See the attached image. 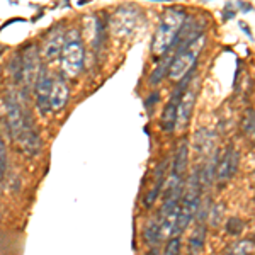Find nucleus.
<instances>
[{"mask_svg":"<svg viewBox=\"0 0 255 255\" xmlns=\"http://www.w3.org/2000/svg\"><path fill=\"white\" fill-rule=\"evenodd\" d=\"M65 48V36H63V31L58 29V31H53V34L49 36L46 44H44V58L46 60H55L58 58V56H61V51H63Z\"/></svg>","mask_w":255,"mask_h":255,"instance_id":"14","label":"nucleus"},{"mask_svg":"<svg viewBox=\"0 0 255 255\" xmlns=\"http://www.w3.org/2000/svg\"><path fill=\"white\" fill-rule=\"evenodd\" d=\"M160 240V218L155 216L146 223L145 230H143V242L146 245H155Z\"/></svg>","mask_w":255,"mask_h":255,"instance_id":"20","label":"nucleus"},{"mask_svg":"<svg viewBox=\"0 0 255 255\" xmlns=\"http://www.w3.org/2000/svg\"><path fill=\"white\" fill-rule=\"evenodd\" d=\"M237 167H238V153L233 148H228L216 167V180L218 182H226L237 172Z\"/></svg>","mask_w":255,"mask_h":255,"instance_id":"12","label":"nucleus"},{"mask_svg":"<svg viewBox=\"0 0 255 255\" xmlns=\"http://www.w3.org/2000/svg\"><path fill=\"white\" fill-rule=\"evenodd\" d=\"M244 221L238 220V218H232V220L228 221V225H226V230H228L230 235H240L242 230H244Z\"/></svg>","mask_w":255,"mask_h":255,"instance_id":"24","label":"nucleus"},{"mask_svg":"<svg viewBox=\"0 0 255 255\" xmlns=\"http://www.w3.org/2000/svg\"><path fill=\"white\" fill-rule=\"evenodd\" d=\"M252 177H254V180H255V170H254V174H252Z\"/></svg>","mask_w":255,"mask_h":255,"instance_id":"27","label":"nucleus"},{"mask_svg":"<svg viewBox=\"0 0 255 255\" xmlns=\"http://www.w3.org/2000/svg\"><path fill=\"white\" fill-rule=\"evenodd\" d=\"M15 141L19 143L20 150H22L27 157H36V155H39L41 138H39V133H38V129H36V126L31 118H27V125Z\"/></svg>","mask_w":255,"mask_h":255,"instance_id":"10","label":"nucleus"},{"mask_svg":"<svg viewBox=\"0 0 255 255\" xmlns=\"http://www.w3.org/2000/svg\"><path fill=\"white\" fill-rule=\"evenodd\" d=\"M196 97H197V87H187L186 92L182 94L179 108H177V123H175L177 129H186L187 128L192 116V109H194L196 104Z\"/></svg>","mask_w":255,"mask_h":255,"instance_id":"11","label":"nucleus"},{"mask_svg":"<svg viewBox=\"0 0 255 255\" xmlns=\"http://www.w3.org/2000/svg\"><path fill=\"white\" fill-rule=\"evenodd\" d=\"M255 254V240L254 238H242L235 244L228 245L225 255H254Z\"/></svg>","mask_w":255,"mask_h":255,"instance_id":"18","label":"nucleus"},{"mask_svg":"<svg viewBox=\"0 0 255 255\" xmlns=\"http://www.w3.org/2000/svg\"><path fill=\"white\" fill-rule=\"evenodd\" d=\"M187 158H189V145L186 139H184L175 151V160H174V165H172V172L184 175V172H186V168H187Z\"/></svg>","mask_w":255,"mask_h":255,"instance_id":"19","label":"nucleus"},{"mask_svg":"<svg viewBox=\"0 0 255 255\" xmlns=\"http://www.w3.org/2000/svg\"><path fill=\"white\" fill-rule=\"evenodd\" d=\"M84 46L80 41H68L61 51V70L67 77H77L84 67Z\"/></svg>","mask_w":255,"mask_h":255,"instance_id":"5","label":"nucleus"},{"mask_svg":"<svg viewBox=\"0 0 255 255\" xmlns=\"http://www.w3.org/2000/svg\"><path fill=\"white\" fill-rule=\"evenodd\" d=\"M51 84L53 79L49 77L46 68H41L38 80L34 84V101H36V108L41 114H46L49 111V96H51Z\"/></svg>","mask_w":255,"mask_h":255,"instance_id":"9","label":"nucleus"},{"mask_svg":"<svg viewBox=\"0 0 255 255\" xmlns=\"http://www.w3.org/2000/svg\"><path fill=\"white\" fill-rule=\"evenodd\" d=\"M68 97H70V90H68V85H67V82H65V79H61V77L53 79L51 96H49V109H53V111L63 109Z\"/></svg>","mask_w":255,"mask_h":255,"instance_id":"13","label":"nucleus"},{"mask_svg":"<svg viewBox=\"0 0 255 255\" xmlns=\"http://www.w3.org/2000/svg\"><path fill=\"white\" fill-rule=\"evenodd\" d=\"M180 250H182V240H180V237H172L168 238L165 249H163V255H180Z\"/></svg>","mask_w":255,"mask_h":255,"instance_id":"22","label":"nucleus"},{"mask_svg":"<svg viewBox=\"0 0 255 255\" xmlns=\"http://www.w3.org/2000/svg\"><path fill=\"white\" fill-rule=\"evenodd\" d=\"M29 118V116H27ZM27 118L24 114L22 108L17 102L15 96H9L5 97V121H7V128H9V133L14 139L19 138V134L22 133V129L27 125Z\"/></svg>","mask_w":255,"mask_h":255,"instance_id":"7","label":"nucleus"},{"mask_svg":"<svg viewBox=\"0 0 255 255\" xmlns=\"http://www.w3.org/2000/svg\"><path fill=\"white\" fill-rule=\"evenodd\" d=\"M165 165H167L165 162L160 163L158 168H157V172H155V186L145 196V199H143V206H145V208H151V206H153V203L157 201V197L160 196V191L163 189V184H165V175H163V174H165Z\"/></svg>","mask_w":255,"mask_h":255,"instance_id":"16","label":"nucleus"},{"mask_svg":"<svg viewBox=\"0 0 255 255\" xmlns=\"http://www.w3.org/2000/svg\"><path fill=\"white\" fill-rule=\"evenodd\" d=\"M5 167H7L5 160H0V180H2L3 175H5Z\"/></svg>","mask_w":255,"mask_h":255,"instance_id":"26","label":"nucleus"},{"mask_svg":"<svg viewBox=\"0 0 255 255\" xmlns=\"http://www.w3.org/2000/svg\"><path fill=\"white\" fill-rule=\"evenodd\" d=\"M41 72V61H39V53L36 46H29L26 49L22 56V65H20V82L22 87L26 90H31L34 87L38 75Z\"/></svg>","mask_w":255,"mask_h":255,"instance_id":"6","label":"nucleus"},{"mask_svg":"<svg viewBox=\"0 0 255 255\" xmlns=\"http://www.w3.org/2000/svg\"><path fill=\"white\" fill-rule=\"evenodd\" d=\"M204 43H206V38H204V34H201L182 53H179V55H175L172 58V63L168 67V77L172 80H182L189 72L194 70L196 60L199 56V53L203 51Z\"/></svg>","mask_w":255,"mask_h":255,"instance_id":"3","label":"nucleus"},{"mask_svg":"<svg viewBox=\"0 0 255 255\" xmlns=\"http://www.w3.org/2000/svg\"><path fill=\"white\" fill-rule=\"evenodd\" d=\"M221 216H223V206H221V204H213V206L209 208V213H208V218L211 220V225L213 226L220 225Z\"/></svg>","mask_w":255,"mask_h":255,"instance_id":"23","label":"nucleus"},{"mask_svg":"<svg viewBox=\"0 0 255 255\" xmlns=\"http://www.w3.org/2000/svg\"><path fill=\"white\" fill-rule=\"evenodd\" d=\"M213 146V133H209L208 129H199L196 133V150L199 153H208V150H211Z\"/></svg>","mask_w":255,"mask_h":255,"instance_id":"21","label":"nucleus"},{"mask_svg":"<svg viewBox=\"0 0 255 255\" xmlns=\"http://www.w3.org/2000/svg\"><path fill=\"white\" fill-rule=\"evenodd\" d=\"M201 186L199 182V174L197 170L191 175V179L187 180L186 187L182 191V197H180L179 203V225H177V237L187 228L189 223L194 220V216L199 211V204H201Z\"/></svg>","mask_w":255,"mask_h":255,"instance_id":"2","label":"nucleus"},{"mask_svg":"<svg viewBox=\"0 0 255 255\" xmlns=\"http://www.w3.org/2000/svg\"><path fill=\"white\" fill-rule=\"evenodd\" d=\"M179 204L168 211L165 216L160 220V238H172L177 237V225H179Z\"/></svg>","mask_w":255,"mask_h":255,"instance_id":"15","label":"nucleus"},{"mask_svg":"<svg viewBox=\"0 0 255 255\" xmlns=\"http://www.w3.org/2000/svg\"><path fill=\"white\" fill-rule=\"evenodd\" d=\"M186 17L187 15L182 7H168L163 12V17L160 20L157 31H155L153 44H151V53L155 56L165 55L168 49L174 46L177 36L186 22Z\"/></svg>","mask_w":255,"mask_h":255,"instance_id":"1","label":"nucleus"},{"mask_svg":"<svg viewBox=\"0 0 255 255\" xmlns=\"http://www.w3.org/2000/svg\"><path fill=\"white\" fill-rule=\"evenodd\" d=\"M204 242H206V226L199 223L194 228V232L189 237V250L187 255H201L204 249Z\"/></svg>","mask_w":255,"mask_h":255,"instance_id":"17","label":"nucleus"},{"mask_svg":"<svg viewBox=\"0 0 255 255\" xmlns=\"http://www.w3.org/2000/svg\"><path fill=\"white\" fill-rule=\"evenodd\" d=\"M191 77H192V72H189L182 80H179L177 84L175 90L172 92L170 99H168L167 106L163 108V113H162V121H160V128L167 133L175 129V123H177V108H179V102H180V97L182 94L186 92L187 89V84L191 82Z\"/></svg>","mask_w":255,"mask_h":255,"instance_id":"4","label":"nucleus"},{"mask_svg":"<svg viewBox=\"0 0 255 255\" xmlns=\"http://www.w3.org/2000/svg\"><path fill=\"white\" fill-rule=\"evenodd\" d=\"M139 19V12L138 9H134L133 5H126L121 7L116 14L113 15V32L116 36H128L134 31Z\"/></svg>","mask_w":255,"mask_h":255,"instance_id":"8","label":"nucleus"},{"mask_svg":"<svg viewBox=\"0 0 255 255\" xmlns=\"http://www.w3.org/2000/svg\"><path fill=\"white\" fill-rule=\"evenodd\" d=\"M0 160H5L7 162V151H5V143H3V138L0 134Z\"/></svg>","mask_w":255,"mask_h":255,"instance_id":"25","label":"nucleus"}]
</instances>
